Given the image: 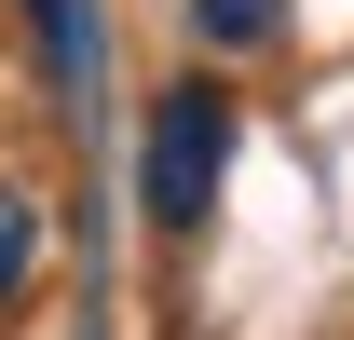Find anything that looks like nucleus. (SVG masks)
<instances>
[{
	"mask_svg": "<svg viewBox=\"0 0 354 340\" xmlns=\"http://www.w3.org/2000/svg\"><path fill=\"white\" fill-rule=\"evenodd\" d=\"M218 177H232V95H164L150 109V150H136V191H150V218L164 232H205L218 218Z\"/></svg>",
	"mask_w": 354,
	"mask_h": 340,
	"instance_id": "1",
	"label": "nucleus"
},
{
	"mask_svg": "<svg viewBox=\"0 0 354 340\" xmlns=\"http://www.w3.org/2000/svg\"><path fill=\"white\" fill-rule=\"evenodd\" d=\"M191 28H205L218 55H245V41H272V28H286V0H191Z\"/></svg>",
	"mask_w": 354,
	"mask_h": 340,
	"instance_id": "2",
	"label": "nucleus"
},
{
	"mask_svg": "<svg viewBox=\"0 0 354 340\" xmlns=\"http://www.w3.org/2000/svg\"><path fill=\"white\" fill-rule=\"evenodd\" d=\"M28 245H41V205H28V191H0V299L28 286Z\"/></svg>",
	"mask_w": 354,
	"mask_h": 340,
	"instance_id": "3",
	"label": "nucleus"
},
{
	"mask_svg": "<svg viewBox=\"0 0 354 340\" xmlns=\"http://www.w3.org/2000/svg\"><path fill=\"white\" fill-rule=\"evenodd\" d=\"M41 14V41H68V68H82V0H28Z\"/></svg>",
	"mask_w": 354,
	"mask_h": 340,
	"instance_id": "4",
	"label": "nucleus"
}]
</instances>
